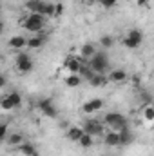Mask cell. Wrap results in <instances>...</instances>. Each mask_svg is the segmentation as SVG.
<instances>
[{
    "label": "cell",
    "mask_w": 154,
    "mask_h": 156,
    "mask_svg": "<svg viewBox=\"0 0 154 156\" xmlns=\"http://www.w3.org/2000/svg\"><path fill=\"white\" fill-rule=\"evenodd\" d=\"M80 53H82V56H83V58L91 60V58L96 55V49H94V45H93V44H83V45H82V49H80Z\"/></svg>",
    "instance_id": "obj_15"
},
{
    "label": "cell",
    "mask_w": 154,
    "mask_h": 156,
    "mask_svg": "<svg viewBox=\"0 0 154 156\" xmlns=\"http://www.w3.org/2000/svg\"><path fill=\"white\" fill-rule=\"evenodd\" d=\"M143 118H145L147 122H152L154 120V107L145 105V107H143Z\"/></svg>",
    "instance_id": "obj_27"
},
{
    "label": "cell",
    "mask_w": 154,
    "mask_h": 156,
    "mask_svg": "<svg viewBox=\"0 0 154 156\" xmlns=\"http://www.w3.org/2000/svg\"><path fill=\"white\" fill-rule=\"evenodd\" d=\"M100 44H102V47H103V49H109V47H113L114 38H113L111 35H103V37L100 38Z\"/></svg>",
    "instance_id": "obj_25"
},
{
    "label": "cell",
    "mask_w": 154,
    "mask_h": 156,
    "mask_svg": "<svg viewBox=\"0 0 154 156\" xmlns=\"http://www.w3.org/2000/svg\"><path fill=\"white\" fill-rule=\"evenodd\" d=\"M7 98L11 100V104L15 105V109L22 105V96H20V93H16V91H13V93H9V94H7Z\"/></svg>",
    "instance_id": "obj_22"
},
{
    "label": "cell",
    "mask_w": 154,
    "mask_h": 156,
    "mask_svg": "<svg viewBox=\"0 0 154 156\" xmlns=\"http://www.w3.org/2000/svg\"><path fill=\"white\" fill-rule=\"evenodd\" d=\"M78 144H80V145H82L83 149H87V147H91V145H93V136L85 133V134H83V136L80 138V142H78Z\"/></svg>",
    "instance_id": "obj_26"
},
{
    "label": "cell",
    "mask_w": 154,
    "mask_h": 156,
    "mask_svg": "<svg viewBox=\"0 0 154 156\" xmlns=\"http://www.w3.org/2000/svg\"><path fill=\"white\" fill-rule=\"evenodd\" d=\"M0 136L4 140H7V123H2V129H0Z\"/></svg>",
    "instance_id": "obj_32"
},
{
    "label": "cell",
    "mask_w": 154,
    "mask_h": 156,
    "mask_svg": "<svg viewBox=\"0 0 154 156\" xmlns=\"http://www.w3.org/2000/svg\"><path fill=\"white\" fill-rule=\"evenodd\" d=\"M103 142H105V145H109V147H118V145H121V140H120V133H116V131H111V133L103 134Z\"/></svg>",
    "instance_id": "obj_8"
},
{
    "label": "cell",
    "mask_w": 154,
    "mask_h": 156,
    "mask_svg": "<svg viewBox=\"0 0 154 156\" xmlns=\"http://www.w3.org/2000/svg\"><path fill=\"white\" fill-rule=\"evenodd\" d=\"M65 67H67V71H69V73L78 75V73H80V69H82V64H80V60H78V58L71 56V58H67V60H65Z\"/></svg>",
    "instance_id": "obj_11"
},
{
    "label": "cell",
    "mask_w": 154,
    "mask_h": 156,
    "mask_svg": "<svg viewBox=\"0 0 154 156\" xmlns=\"http://www.w3.org/2000/svg\"><path fill=\"white\" fill-rule=\"evenodd\" d=\"M9 47L20 51V49L27 47V40L24 38V37H13V38H9Z\"/></svg>",
    "instance_id": "obj_14"
},
{
    "label": "cell",
    "mask_w": 154,
    "mask_h": 156,
    "mask_svg": "<svg viewBox=\"0 0 154 156\" xmlns=\"http://www.w3.org/2000/svg\"><path fill=\"white\" fill-rule=\"evenodd\" d=\"M107 82H109V76H105L103 73H96V75H94V78H93L89 83H91L93 87H102V85H105Z\"/></svg>",
    "instance_id": "obj_16"
},
{
    "label": "cell",
    "mask_w": 154,
    "mask_h": 156,
    "mask_svg": "<svg viewBox=\"0 0 154 156\" xmlns=\"http://www.w3.org/2000/svg\"><path fill=\"white\" fill-rule=\"evenodd\" d=\"M33 156H38V154H33Z\"/></svg>",
    "instance_id": "obj_34"
},
{
    "label": "cell",
    "mask_w": 154,
    "mask_h": 156,
    "mask_svg": "<svg viewBox=\"0 0 154 156\" xmlns=\"http://www.w3.org/2000/svg\"><path fill=\"white\" fill-rule=\"evenodd\" d=\"M0 105H2V109H4V111H11V109H15V105L11 104V100H9L7 96H4V98H2V104H0Z\"/></svg>",
    "instance_id": "obj_28"
},
{
    "label": "cell",
    "mask_w": 154,
    "mask_h": 156,
    "mask_svg": "<svg viewBox=\"0 0 154 156\" xmlns=\"http://www.w3.org/2000/svg\"><path fill=\"white\" fill-rule=\"evenodd\" d=\"M149 2H151V0H138L136 4H138L140 7H147V5H149Z\"/></svg>",
    "instance_id": "obj_33"
},
{
    "label": "cell",
    "mask_w": 154,
    "mask_h": 156,
    "mask_svg": "<svg viewBox=\"0 0 154 156\" xmlns=\"http://www.w3.org/2000/svg\"><path fill=\"white\" fill-rule=\"evenodd\" d=\"M44 42H45V35L40 31L38 35H35V37H29V38H27V47H29V49H38V47L44 45Z\"/></svg>",
    "instance_id": "obj_9"
},
{
    "label": "cell",
    "mask_w": 154,
    "mask_h": 156,
    "mask_svg": "<svg viewBox=\"0 0 154 156\" xmlns=\"http://www.w3.org/2000/svg\"><path fill=\"white\" fill-rule=\"evenodd\" d=\"M64 15V4H56V11H54V16H62Z\"/></svg>",
    "instance_id": "obj_31"
},
{
    "label": "cell",
    "mask_w": 154,
    "mask_h": 156,
    "mask_svg": "<svg viewBox=\"0 0 154 156\" xmlns=\"http://www.w3.org/2000/svg\"><path fill=\"white\" fill-rule=\"evenodd\" d=\"M38 109H40V113L47 118H56L58 116V109L54 107V104H53L51 98H42L38 102Z\"/></svg>",
    "instance_id": "obj_6"
},
{
    "label": "cell",
    "mask_w": 154,
    "mask_h": 156,
    "mask_svg": "<svg viewBox=\"0 0 154 156\" xmlns=\"http://www.w3.org/2000/svg\"><path fill=\"white\" fill-rule=\"evenodd\" d=\"M44 4H45V2H42V0H27V2H26V7H27L29 13H42Z\"/></svg>",
    "instance_id": "obj_13"
},
{
    "label": "cell",
    "mask_w": 154,
    "mask_h": 156,
    "mask_svg": "<svg viewBox=\"0 0 154 156\" xmlns=\"http://www.w3.org/2000/svg\"><path fill=\"white\" fill-rule=\"evenodd\" d=\"M89 67L94 73H105V69L109 67V58L105 53H96L91 60H89Z\"/></svg>",
    "instance_id": "obj_3"
},
{
    "label": "cell",
    "mask_w": 154,
    "mask_h": 156,
    "mask_svg": "<svg viewBox=\"0 0 154 156\" xmlns=\"http://www.w3.org/2000/svg\"><path fill=\"white\" fill-rule=\"evenodd\" d=\"M140 96H142V100L145 102V105H149V104H151V100H152V98H151V94H149L147 91H142V94H140Z\"/></svg>",
    "instance_id": "obj_30"
},
{
    "label": "cell",
    "mask_w": 154,
    "mask_h": 156,
    "mask_svg": "<svg viewBox=\"0 0 154 156\" xmlns=\"http://www.w3.org/2000/svg\"><path fill=\"white\" fill-rule=\"evenodd\" d=\"M54 11H56V4L45 2V4H44V9H42V13H40V15H44L45 18H49V16H54Z\"/></svg>",
    "instance_id": "obj_18"
},
{
    "label": "cell",
    "mask_w": 154,
    "mask_h": 156,
    "mask_svg": "<svg viewBox=\"0 0 154 156\" xmlns=\"http://www.w3.org/2000/svg\"><path fill=\"white\" fill-rule=\"evenodd\" d=\"M82 127H83V131H85L87 134H91V136H100V134H103L105 123L100 122V120H85Z\"/></svg>",
    "instance_id": "obj_4"
},
{
    "label": "cell",
    "mask_w": 154,
    "mask_h": 156,
    "mask_svg": "<svg viewBox=\"0 0 154 156\" xmlns=\"http://www.w3.org/2000/svg\"><path fill=\"white\" fill-rule=\"evenodd\" d=\"M100 4L109 9V7H114L116 4H118V0H100Z\"/></svg>",
    "instance_id": "obj_29"
},
{
    "label": "cell",
    "mask_w": 154,
    "mask_h": 156,
    "mask_svg": "<svg viewBox=\"0 0 154 156\" xmlns=\"http://www.w3.org/2000/svg\"><path fill=\"white\" fill-rule=\"evenodd\" d=\"M83 134H85L83 127H78V125L69 127V131H67V138H69L71 142H80V138H82Z\"/></svg>",
    "instance_id": "obj_10"
},
{
    "label": "cell",
    "mask_w": 154,
    "mask_h": 156,
    "mask_svg": "<svg viewBox=\"0 0 154 156\" xmlns=\"http://www.w3.org/2000/svg\"><path fill=\"white\" fill-rule=\"evenodd\" d=\"M103 123L105 125H109L113 131L116 133H120V131H123L125 127H127V120L123 115H120V113H107L105 116H103Z\"/></svg>",
    "instance_id": "obj_2"
},
{
    "label": "cell",
    "mask_w": 154,
    "mask_h": 156,
    "mask_svg": "<svg viewBox=\"0 0 154 156\" xmlns=\"http://www.w3.org/2000/svg\"><path fill=\"white\" fill-rule=\"evenodd\" d=\"M44 24H45V16L40 13H29V16L24 18V27L29 33H40L44 29Z\"/></svg>",
    "instance_id": "obj_1"
},
{
    "label": "cell",
    "mask_w": 154,
    "mask_h": 156,
    "mask_svg": "<svg viewBox=\"0 0 154 156\" xmlns=\"http://www.w3.org/2000/svg\"><path fill=\"white\" fill-rule=\"evenodd\" d=\"M18 151H20L24 156L37 154V149H35V145H33V144H20V145H18Z\"/></svg>",
    "instance_id": "obj_17"
},
{
    "label": "cell",
    "mask_w": 154,
    "mask_h": 156,
    "mask_svg": "<svg viewBox=\"0 0 154 156\" xmlns=\"http://www.w3.org/2000/svg\"><path fill=\"white\" fill-rule=\"evenodd\" d=\"M123 44H125V47H127V49H136V47H140V45H142V42H140V40H134V38H131V37H125Z\"/></svg>",
    "instance_id": "obj_24"
},
{
    "label": "cell",
    "mask_w": 154,
    "mask_h": 156,
    "mask_svg": "<svg viewBox=\"0 0 154 156\" xmlns=\"http://www.w3.org/2000/svg\"><path fill=\"white\" fill-rule=\"evenodd\" d=\"M78 75H80L82 78H85L87 82H91V80L94 78V75H96V73H94L89 66H82V69H80V73H78Z\"/></svg>",
    "instance_id": "obj_20"
},
{
    "label": "cell",
    "mask_w": 154,
    "mask_h": 156,
    "mask_svg": "<svg viewBox=\"0 0 154 156\" xmlns=\"http://www.w3.org/2000/svg\"><path fill=\"white\" fill-rule=\"evenodd\" d=\"M82 80H83V78L80 76V75H73V73H71L69 76L65 78V85H67V87H78V85L82 83Z\"/></svg>",
    "instance_id": "obj_19"
},
{
    "label": "cell",
    "mask_w": 154,
    "mask_h": 156,
    "mask_svg": "<svg viewBox=\"0 0 154 156\" xmlns=\"http://www.w3.org/2000/svg\"><path fill=\"white\" fill-rule=\"evenodd\" d=\"M127 80V73L123 71V69H114V71H111V75H109V82H113V83H121V82H125Z\"/></svg>",
    "instance_id": "obj_12"
},
{
    "label": "cell",
    "mask_w": 154,
    "mask_h": 156,
    "mask_svg": "<svg viewBox=\"0 0 154 156\" xmlns=\"http://www.w3.org/2000/svg\"><path fill=\"white\" fill-rule=\"evenodd\" d=\"M120 140H121V145H129L132 142V133L125 127L123 131H120Z\"/></svg>",
    "instance_id": "obj_21"
},
{
    "label": "cell",
    "mask_w": 154,
    "mask_h": 156,
    "mask_svg": "<svg viewBox=\"0 0 154 156\" xmlns=\"http://www.w3.org/2000/svg\"><path fill=\"white\" fill-rule=\"evenodd\" d=\"M15 64H16V69H18L20 73H29V71L33 69V60H31V56H29L27 53H22V51L16 55Z\"/></svg>",
    "instance_id": "obj_5"
},
{
    "label": "cell",
    "mask_w": 154,
    "mask_h": 156,
    "mask_svg": "<svg viewBox=\"0 0 154 156\" xmlns=\"http://www.w3.org/2000/svg\"><path fill=\"white\" fill-rule=\"evenodd\" d=\"M22 134L20 133H13V134H9L7 136V144H11V145H20L22 144Z\"/></svg>",
    "instance_id": "obj_23"
},
{
    "label": "cell",
    "mask_w": 154,
    "mask_h": 156,
    "mask_svg": "<svg viewBox=\"0 0 154 156\" xmlns=\"http://www.w3.org/2000/svg\"><path fill=\"white\" fill-rule=\"evenodd\" d=\"M100 107H103V100L102 98H93V100H89V102H85L83 104V113H87V115H91V113H96Z\"/></svg>",
    "instance_id": "obj_7"
}]
</instances>
